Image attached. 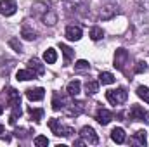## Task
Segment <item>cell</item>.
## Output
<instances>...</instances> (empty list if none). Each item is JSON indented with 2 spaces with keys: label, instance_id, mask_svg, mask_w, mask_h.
Masks as SVG:
<instances>
[{
  "label": "cell",
  "instance_id": "cell-22",
  "mask_svg": "<svg viewBox=\"0 0 149 147\" xmlns=\"http://www.w3.org/2000/svg\"><path fill=\"white\" fill-rule=\"evenodd\" d=\"M132 142H134V144H139V146H146V144H148V135H146V132H144V130L135 132Z\"/></svg>",
  "mask_w": 149,
  "mask_h": 147
},
{
  "label": "cell",
  "instance_id": "cell-31",
  "mask_svg": "<svg viewBox=\"0 0 149 147\" xmlns=\"http://www.w3.org/2000/svg\"><path fill=\"white\" fill-rule=\"evenodd\" d=\"M9 45H10L17 54H21V52H23V45H21V42H19L17 38H10V40H9Z\"/></svg>",
  "mask_w": 149,
  "mask_h": 147
},
{
  "label": "cell",
  "instance_id": "cell-36",
  "mask_svg": "<svg viewBox=\"0 0 149 147\" xmlns=\"http://www.w3.org/2000/svg\"><path fill=\"white\" fill-rule=\"evenodd\" d=\"M2 112H3V107H2V106H0V114H2Z\"/></svg>",
  "mask_w": 149,
  "mask_h": 147
},
{
  "label": "cell",
  "instance_id": "cell-27",
  "mask_svg": "<svg viewBox=\"0 0 149 147\" xmlns=\"http://www.w3.org/2000/svg\"><path fill=\"white\" fill-rule=\"evenodd\" d=\"M90 38H92L94 42H99L101 38H104V31H102V28H99V26H94V28L90 30Z\"/></svg>",
  "mask_w": 149,
  "mask_h": 147
},
{
  "label": "cell",
  "instance_id": "cell-19",
  "mask_svg": "<svg viewBox=\"0 0 149 147\" xmlns=\"http://www.w3.org/2000/svg\"><path fill=\"white\" fill-rule=\"evenodd\" d=\"M111 139H113V142H116V144H123V142H125V139H127L125 130H123V128H113Z\"/></svg>",
  "mask_w": 149,
  "mask_h": 147
},
{
  "label": "cell",
  "instance_id": "cell-30",
  "mask_svg": "<svg viewBox=\"0 0 149 147\" xmlns=\"http://www.w3.org/2000/svg\"><path fill=\"white\" fill-rule=\"evenodd\" d=\"M74 69H76V71H85V69H90V64H88L85 59H80V61L74 62Z\"/></svg>",
  "mask_w": 149,
  "mask_h": 147
},
{
  "label": "cell",
  "instance_id": "cell-28",
  "mask_svg": "<svg viewBox=\"0 0 149 147\" xmlns=\"http://www.w3.org/2000/svg\"><path fill=\"white\" fill-rule=\"evenodd\" d=\"M28 112H30V116H31V119L33 121H42V118H43V109H33V107H30L28 109Z\"/></svg>",
  "mask_w": 149,
  "mask_h": 147
},
{
  "label": "cell",
  "instance_id": "cell-12",
  "mask_svg": "<svg viewBox=\"0 0 149 147\" xmlns=\"http://www.w3.org/2000/svg\"><path fill=\"white\" fill-rule=\"evenodd\" d=\"M26 97H28L31 102H38V101H42V99L45 97V90H43L42 87H38V88H28V90H26Z\"/></svg>",
  "mask_w": 149,
  "mask_h": 147
},
{
  "label": "cell",
  "instance_id": "cell-20",
  "mask_svg": "<svg viewBox=\"0 0 149 147\" xmlns=\"http://www.w3.org/2000/svg\"><path fill=\"white\" fill-rule=\"evenodd\" d=\"M16 76H17L19 81H28V80H35L37 78V74L33 73L31 69H19Z\"/></svg>",
  "mask_w": 149,
  "mask_h": 147
},
{
  "label": "cell",
  "instance_id": "cell-5",
  "mask_svg": "<svg viewBox=\"0 0 149 147\" xmlns=\"http://www.w3.org/2000/svg\"><path fill=\"white\" fill-rule=\"evenodd\" d=\"M80 137L85 140V144H90V146H95L99 144V135L95 133V130L92 126H83L80 130Z\"/></svg>",
  "mask_w": 149,
  "mask_h": 147
},
{
  "label": "cell",
  "instance_id": "cell-8",
  "mask_svg": "<svg viewBox=\"0 0 149 147\" xmlns=\"http://www.w3.org/2000/svg\"><path fill=\"white\" fill-rule=\"evenodd\" d=\"M3 92H5V101H7V104H9L10 107H14V106H21V97H19V92H17L16 88L7 87Z\"/></svg>",
  "mask_w": 149,
  "mask_h": 147
},
{
  "label": "cell",
  "instance_id": "cell-34",
  "mask_svg": "<svg viewBox=\"0 0 149 147\" xmlns=\"http://www.w3.org/2000/svg\"><path fill=\"white\" fill-rule=\"evenodd\" d=\"M28 130H24V128H17L16 132H14V137H17V139H26L28 137Z\"/></svg>",
  "mask_w": 149,
  "mask_h": 147
},
{
  "label": "cell",
  "instance_id": "cell-29",
  "mask_svg": "<svg viewBox=\"0 0 149 147\" xmlns=\"http://www.w3.org/2000/svg\"><path fill=\"white\" fill-rule=\"evenodd\" d=\"M137 95H139L144 102H148L149 104V88L148 87H142V85H141V87L137 88Z\"/></svg>",
  "mask_w": 149,
  "mask_h": 147
},
{
  "label": "cell",
  "instance_id": "cell-17",
  "mask_svg": "<svg viewBox=\"0 0 149 147\" xmlns=\"http://www.w3.org/2000/svg\"><path fill=\"white\" fill-rule=\"evenodd\" d=\"M66 101H64V97L63 95H59L57 92L54 94V97H52V109L54 111H61V109H64L66 107Z\"/></svg>",
  "mask_w": 149,
  "mask_h": 147
},
{
  "label": "cell",
  "instance_id": "cell-2",
  "mask_svg": "<svg viewBox=\"0 0 149 147\" xmlns=\"http://www.w3.org/2000/svg\"><path fill=\"white\" fill-rule=\"evenodd\" d=\"M106 99L113 106H120L128 99V92L125 88H116V90H108L106 92Z\"/></svg>",
  "mask_w": 149,
  "mask_h": 147
},
{
  "label": "cell",
  "instance_id": "cell-15",
  "mask_svg": "<svg viewBox=\"0 0 149 147\" xmlns=\"http://www.w3.org/2000/svg\"><path fill=\"white\" fill-rule=\"evenodd\" d=\"M66 38L71 40V42L80 40V38H81V28H80V26H74V24L68 26V28H66Z\"/></svg>",
  "mask_w": 149,
  "mask_h": 147
},
{
  "label": "cell",
  "instance_id": "cell-11",
  "mask_svg": "<svg viewBox=\"0 0 149 147\" xmlns=\"http://www.w3.org/2000/svg\"><path fill=\"white\" fill-rule=\"evenodd\" d=\"M40 17H42V21H43V24H47V26H54V24L57 23V14H56L50 7H47L45 12H43Z\"/></svg>",
  "mask_w": 149,
  "mask_h": 147
},
{
  "label": "cell",
  "instance_id": "cell-21",
  "mask_svg": "<svg viewBox=\"0 0 149 147\" xmlns=\"http://www.w3.org/2000/svg\"><path fill=\"white\" fill-rule=\"evenodd\" d=\"M99 92V81H94V80H88L85 83V94L87 95H95Z\"/></svg>",
  "mask_w": 149,
  "mask_h": 147
},
{
  "label": "cell",
  "instance_id": "cell-35",
  "mask_svg": "<svg viewBox=\"0 0 149 147\" xmlns=\"http://www.w3.org/2000/svg\"><path fill=\"white\" fill-rule=\"evenodd\" d=\"M3 132H5V128H3V125H0V139H5V140H9V137H5V135H3Z\"/></svg>",
  "mask_w": 149,
  "mask_h": 147
},
{
  "label": "cell",
  "instance_id": "cell-14",
  "mask_svg": "<svg viewBox=\"0 0 149 147\" xmlns=\"http://www.w3.org/2000/svg\"><path fill=\"white\" fill-rule=\"evenodd\" d=\"M21 37L24 38V40H28V42H31V40H35V38H37V31L30 26V21H24V23H23Z\"/></svg>",
  "mask_w": 149,
  "mask_h": 147
},
{
  "label": "cell",
  "instance_id": "cell-23",
  "mask_svg": "<svg viewBox=\"0 0 149 147\" xmlns=\"http://www.w3.org/2000/svg\"><path fill=\"white\" fill-rule=\"evenodd\" d=\"M43 61H45L47 64H54V62L57 61V52H56L54 49H47V50L43 52Z\"/></svg>",
  "mask_w": 149,
  "mask_h": 147
},
{
  "label": "cell",
  "instance_id": "cell-16",
  "mask_svg": "<svg viewBox=\"0 0 149 147\" xmlns=\"http://www.w3.org/2000/svg\"><path fill=\"white\" fill-rule=\"evenodd\" d=\"M28 69H31V71L37 74V76H40V74L45 73V68H43V64L38 61L37 57H33V59H30V61H28Z\"/></svg>",
  "mask_w": 149,
  "mask_h": 147
},
{
  "label": "cell",
  "instance_id": "cell-10",
  "mask_svg": "<svg viewBox=\"0 0 149 147\" xmlns=\"http://www.w3.org/2000/svg\"><path fill=\"white\" fill-rule=\"evenodd\" d=\"M17 5L16 0H0V14L2 16H12L16 12Z\"/></svg>",
  "mask_w": 149,
  "mask_h": 147
},
{
  "label": "cell",
  "instance_id": "cell-33",
  "mask_svg": "<svg viewBox=\"0 0 149 147\" xmlns=\"http://www.w3.org/2000/svg\"><path fill=\"white\" fill-rule=\"evenodd\" d=\"M148 71V64L144 62V61H139L137 64H135V68H134V73L141 74V73H146Z\"/></svg>",
  "mask_w": 149,
  "mask_h": 147
},
{
  "label": "cell",
  "instance_id": "cell-26",
  "mask_svg": "<svg viewBox=\"0 0 149 147\" xmlns=\"http://www.w3.org/2000/svg\"><path fill=\"white\" fill-rule=\"evenodd\" d=\"M99 83H102V85H111L114 83V76L111 73H108V71H104V73L99 74Z\"/></svg>",
  "mask_w": 149,
  "mask_h": 147
},
{
  "label": "cell",
  "instance_id": "cell-25",
  "mask_svg": "<svg viewBox=\"0 0 149 147\" xmlns=\"http://www.w3.org/2000/svg\"><path fill=\"white\" fill-rule=\"evenodd\" d=\"M21 114H23L21 106H14V107H12V112H10V116H9V123H10V125H16L17 119L21 118Z\"/></svg>",
  "mask_w": 149,
  "mask_h": 147
},
{
  "label": "cell",
  "instance_id": "cell-7",
  "mask_svg": "<svg viewBox=\"0 0 149 147\" xmlns=\"http://www.w3.org/2000/svg\"><path fill=\"white\" fill-rule=\"evenodd\" d=\"M137 2V14L139 23H149V0H135Z\"/></svg>",
  "mask_w": 149,
  "mask_h": 147
},
{
  "label": "cell",
  "instance_id": "cell-1",
  "mask_svg": "<svg viewBox=\"0 0 149 147\" xmlns=\"http://www.w3.org/2000/svg\"><path fill=\"white\" fill-rule=\"evenodd\" d=\"M49 128H50L52 133L57 135V137H71L74 133V130L71 126H64V125H63L59 119H56V118L49 119Z\"/></svg>",
  "mask_w": 149,
  "mask_h": 147
},
{
  "label": "cell",
  "instance_id": "cell-3",
  "mask_svg": "<svg viewBox=\"0 0 149 147\" xmlns=\"http://www.w3.org/2000/svg\"><path fill=\"white\" fill-rule=\"evenodd\" d=\"M128 59H130V55H128V50H125V49H118L116 52H114V68L116 69H120V71H125V66L128 64Z\"/></svg>",
  "mask_w": 149,
  "mask_h": 147
},
{
  "label": "cell",
  "instance_id": "cell-4",
  "mask_svg": "<svg viewBox=\"0 0 149 147\" xmlns=\"http://www.w3.org/2000/svg\"><path fill=\"white\" fill-rule=\"evenodd\" d=\"M128 119H134V121H146L149 123V112L141 106H132L128 111Z\"/></svg>",
  "mask_w": 149,
  "mask_h": 147
},
{
  "label": "cell",
  "instance_id": "cell-6",
  "mask_svg": "<svg viewBox=\"0 0 149 147\" xmlns=\"http://www.w3.org/2000/svg\"><path fill=\"white\" fill-rule=\"evenodd\" d=\"M85 111V102H81V101H71V102H68L66 104V107H64V112H66V116H80L81 112Z\"/></svg>",
  "mask_w": 149,
  "mask_h": 147
},
{
  "label": "cell",
  "instance_id": "cell-9",
  "mask_svg": "<svg viewBox=\"0 0 149 147\" xmlns=\"http://www.w3.org/2000/svg\"><path fill=\"white\" fill-rule=\"evenodd\" d=\"M118 12H120V7H118L116 3H108V5H102V9H101V19L108 21V19L114 17Z\"/></svg>",
  "mask_w": 149,
  "mask_h": 147
},
{
  "label": "cell",
  "instance_id": "cell-24",
  "mask_svg": "<svg viewBox=\"0 0 149 147\" xmlns=\"http://www.w3.org/2000/svg\"><path fill=\"white\" fill-rule=\"evenodd\" d=\"M61 52H63V55H64V62H66V64H70V62L73 61V55H74L73 49H70L68 45L61 43Z\"/></svg>",
  "mask_w": 149,
  "mask_h": 147
},
{
  "label": "cell",
  "instance_id": "cell-13",
  "mask_svg": "<svg viewBox=\"0 0 149 147\" xmlns=\"http://www.w3.org/2000/svg\"><path fill=\"white\" fill-rule=\"evenodd\" d=\"M95 119L102 125V126H106V125H109L113 119V112L108 109H99L97 112H95Z\"/></svg>",
  "mask_w": 149,
  "mask_h": 147
},
{
  "label": "cell",
  "instance_id": "cell-32",
  "mask_svg": "<svg viewBox=\"0 0 149 147\" xmlns=\"http://www.w3.org/2000/svg\"><path fill=\"white\" fill-rule=\"evenodd\" d=\"M33 144L38 146V147H47V146H49V139H47V137H43V135H38V137H35Z\"/></svg>",
  "mask_w": 149,
  "mask_h": 147
},
{
  "label": "cell",
  "instance_id": "cell-18",
  "mask_svg": "<svg viewBox=\"0 0 149 147\" xmlns=\"http://www.w3.org/2000/svg\"><path fill=\"white\" fill-rule=\"evenodd\" d=\"M80 90H81V83H80L78 80L70 81L68 87H66V92H68V95H71V97H76V95L80 94Z\"/></svg>",
  "mask_w": 149,
  "mask_h": 147
}]
</instances>
